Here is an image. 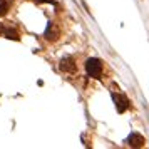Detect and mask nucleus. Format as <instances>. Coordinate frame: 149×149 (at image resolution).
<instances>
[{"instance_id": "obj_3", "label": "nucleus", "mask_w": 149, "mask_h": 149, "mask_svg": "<svg viewBox=\"0 0 149 149\" xmlns=\"http://www.w3.org/2000/svg\"><path fill=\"white\" fill-rule=\"evenodd\" d=\"M127 142L131 148H142V146H146V139L141 134H137V132H132V134L129 136Z\"/></svg>"}, {"instance_id": "obj_4", "label": "nucleus", "mask_w": 149, "mask_h": 149, "mask_svg": "<svg viewBox=\"0 0 149 149\" xmlns=\"http://www.w3.org/2000/svg\"><path fill=\"white\" fill-rule=\"evenodd\" d=\"M61 69L64 72H75V64L72 57H64L61 61Z\"/></svg>"}, {"instance_id": "obj_1", "label": "nucleus", "mask_w": 149, "mask_h": 149, "mask_svg": "<svg viewBox=\"0 0 149 149\" xmlns=\"http://www.w3.org/2000/svg\"><path fill=\"white\" fill-rule=\"evenodd\" d=\"M86 70H87V74L91 77H94V79H101L102 75V62L99 59H95V57H91L87 59L86 62Z\"/></svg>"}, {"instance_id": "obj_2", "label": "nucleus", "mask_w": 149, "mask_h": 149, "mask_svg": "<svg viewBox=\"0 0 149 149\" xmlns=\"http://www.w3.org/2000/svg\"><path fill=\"white\" fill-rule=\"evenodd\" d=\"M112 99H114V102H116V109H117V112H126L127 111V107H129V99L126 97L124 94H112Z\"/></svg>"}, {"instance_id": "obj_7", "label": "nucleus", "mask_w": 149, "mask_h": 149, "mask_svg": "<svg viewBox=\"0 0 149 149\" xmlns=\"http://www.w3.org/2000/svg\"><path fill=\"white\" fill-rule=\"evenodd\" d=\"M7 10H8V2L7 0H0V17L7 14Z\"/></svg>"}, {"instance_id": "obj_8", "label": "nucleus", "mask_w": 149, "mask_h": 149, "mask_svg": "<svg viewBox=\"0 0 149 149\" xmlns=\"http://www.w3.org/2000/svg\"><path fill=\"white\" fill-rule=\"evenodd\" d=\"M37 3H49V2H52V0H34Z\"/></svg>"}, {"instance_id": "obj_6", "label": "nucleus", "mask_w": 149, "mask_h": 149, "mask_svg": "<svg viewBox=\"0 0 149 149\" xmlns=\"http://www.w3.org/2000/svg\"><path fill=\"white\" fill-rule=\"evenodd\" d=\"M2 32H3V35H5L7 39H12V40H19V39H20V37H19V32H17L14 27L2 25Z\"/></svg>"}, {"instance_id": "obj_5", "label": "nucleus", "mask_w": 149, "mask_h": 149, "mask_svg": "<svg viewBox=\"0 0 149 149\" xmlns=\"http://www.w3.org/2000/svg\"><path fill=\"white\" fill-rule=\"evenodd\" d=\"M57 37H59V29L55 27L54 22H49L47 30H45V39L47 40H55Z\"/></svg>"}]
</instances>
